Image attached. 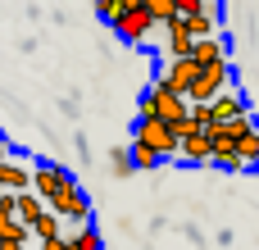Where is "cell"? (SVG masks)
Listing matches in <instances>:
<instances>
[{"label":"cell","mask_w":259,"mask_h":250,"mask_svg":"<svg viewBox=\"0 0 259 250\" xmlns=\"http://www.w3.org/2000/svg\"><path fill=\"white\" fill-rule=\"evenodd\" d=\"M223 87H232V64H228V59H214V64H205V68H200V77L191 82L187 100H191V105H209Z\"/></svg>","instance_id":"obj_1"},{"label":"cell","mask_w":259,"mask_h":250,"mask_svg":"<svg viewBox=\"0 0 259 250\" xmlns=\"http://www.w3.org/2000/svg\"><path fill=\"white\" fill-rule=\"evenodd\" d=\"M109 27L118 32V41H132V46H141V41L150 36V27H155V14H150L146 5H123V14H118Z\"/></svg>","instance_id":"obj_2"},{"label":"cell","mask_w":259,"mask_h":250,"mask_svg":"<svg viewBox=\"0 0 259 250\" xmlns=\"http://www.w3.org/2000/svg\"><path fill=\"white\" fill-rule=\"evenodd\" d=\"M209 146H214V159L209 164H219L228 173H241L246 169L241 155H237V128L232 123H209Z\"/></svg>","instance_id":"obj_3"},{"label":"cell","mask_w":259,"mask_h":250,"mask_svg":"<svg viewBox=\"0 0 259 250\" xmlns=\"http://www.w3.org/2000/svg\"><path fill=\"white\" fill-rule=\"evenodd\" d=\"M50 210L59 214V219H68V223H87L91 219V200H87V191L68 178L59 191H55V200H50Z\"/></svg>","instance_id":"obj_4"},{"label":"cell","mask_w":259,"mask_h":250,"mask_svg":"<svg viewBox=\"0 0 259 250\" xmlns=\"http://www.w3.org/2000/svg\"><path fill=\"white\" fill-rule=\"evenodd\" d=\"M137 137L146 146H155L164 159H178V132H173L168 118H137Z\"/></svg>","instance_id":"obj_5"},{"label":"cell","mask_w":259,"mask_h":250,"mask_svg":"<svg viewBox=\"0 0 259 250\" xmlns=\"http://www.w3.org/2000/svg\"><path fill=\"white\" fill-rule=\"evenodd\" d=\"M146 96L155 100V118H168V123H173V118H182V114H191V100H187L182 91H173V87H168L164 77H155Z\"/></svg>","instance_id":"obj_6"},{"label":"cell","mask_w":259,"mask_h":250,"mask_svg":"<svg viewBox=\"0 0 259 250\" xmlns=\"http://www.w3.org/2000/svg\"><path fill=\"white\" fill-rule=\"evenodd\" d=\"M159 77H164L173 91H182V96H187V91H191V82L200 77V59H196V55H178V59H168V64L159 68Z\"/></svg>","instance_id":"obj_7"},{"label":"cell","mask_w":259,"mask_h":250,"mask_svg":"<svg viewBox=\"0 0 259 250\" xmlns=\"http://www.w3.org/2000/svg\"><path fill=\"white\" fill-rule=\"evenodd\" d=\"M164 36H168V46H164V50H168V59H178V55H191V50H196V32H191V23H187L182 14L164 23Z\"/></svg>","instance_id":"obj_8"},{"label":"cell","mask_w":259,"mask_h":250,"mask_svg":"<svg viewBox=\"0 0 259 250\" xmlns=\"http://www.w3.org/2000/svg\"><path fill=\"white\" fill-rule=\"evenodd\" d=\"M64 182H68V173H64L59 164H32V191H36L46 205L55 200V191H59Z\"/></svg>","instance_id":"obj_9"},{"label":"cell","mask_w":259,"mask_h":250,"mask_svg":"<svg viewBox=\"0 0 259 250\" xmlns=\"http://www.w3.org/2000/svg\"><path fill=\"white\" fill-rule=\"evenodd\" d=\"M178 159H182V164H209V159H214V146H209V128H200V132L182 137V141H178Z\"/></svg>","instance_id":"obj_10"},{"label":"cell","mask_w":259,"mask_h":250,"mask_svg":"<svg viewBox=\"0 0 259 250\" xmlns=\"http://www.w3.org/2000/svg\"><path fill=\"white\" fill-rule=\"evenodd\" d=\"M209 109H214V123H228V118H237V114H246V100H241V91H232V87H223L214 100H209Z\"/></svg>","instance_id":"obj_11"},{"label":"cell","mask_w":259,"mask_h":250,"mask_svg":"<svg viewBox=\"0 0 259 250\" xmlns=\"http://www.w3.org/2000/svg\"><path fill=\"white\" fill-rule=\"evenodd\" d=\"M32 187V169L14 164V159H0V191H27Z\"/></svg>","instance_id":"obj_12"},{"label":"cell","mask_w":259,"mask_h":250,"mask_svg":"<svg viewBox=\"0 0 259 250\" xmlns=\"http://www.w3.org/2000/svg\"><path fill=\"white\" fill-rule=\"evenodd\" d=\"M196 59H200V68L205 64H214V59H228V41L223 36H196V50H191Z\"/></svg>","instance_id":"obj_13"},{"label":"cell","mask_w":259,"mask_h":250,"mask_svg":"<svg viewBox=\"0 0 259 250\" xmlns=\"http://www.w3.org/2000/svg\"><path fill=\"white\" fill-rule=\"evenodd\" d=\"M237 155H241L246 169H255V164H259V128H246V132L237 137Z\"/></svg>","instance_id":"obj_14"},{"label":"cell","mask_w":259,"mask_h":250,"mask_svg":"<svg viewBox=\"0 0 259 250\" xmlns=\"http://www.w3.org/2000/svg\"><path fill=\"white\" fill-rule=\"evenodd\" d=\"M127 150H132V164H137V169H159V164H164V155H159L155 146H146L141 137H132Z\"/></svg>","instance_id":"obj_15"},{"label":"cell","mask_w":259,"mask_h":250,"mask_svg":"<svg viewBox=\"0 0 259 250\" xmlns=\"http://www.w3.org/2000/svg\"><path fill=\"white\" fill-rule=\"evenodd\" d=\"M59 232H64V219H59L55 210H41V214H36V223H32V237H36V241H46V237H59Z\"/></svg>","instance_id":"obj_16"},{"label":"cell","mask_w":259,"mask_h":250,"mask_svg":"<svg viewBox=\"0 0 259 250\" xmlns=\"http://www.w3.org/2000/svg\"><path fill=\"white\" fill-rule=\"evenodd\" d=\"M41 210H46V200H41V196H36L32 187H27V191H18V219H23L27 228L36 223V214H41Z\"/></svg>","instance_id":"obj_17"},{"label":"cell","mask_w":259,"mask_h":250,"mask_svg":"<svg viewBox=\"0 0 259 250\" xmlns=\"http://www.w3.org/2000/svg\"><path fill=\"white\" fill-rule=\"evenodd\" d=\"M68 241H73V250H105V241H100V232H96V223H91V219H87Z\"/></svg>","instance_id":"obj_18"},{"label":"cell","mask_w":259,"mask_h":250,"mask_svg":"<svg viewBox=\"0 0 259 250\" xmlns=\"http://www.w3.org/2000/svg\"><path fill=\"white\" fill-rule=\"evenodd\" d=\"M146 9L155 14V23H159V27H164L168 18H178V5H173V0H146Z\"/></svg>","instance_id":"obj_19"},{"label":"cell","mask_w":259,"mask_h":250,"mask_svg":"<svg viewBox=\"0 0 259 250\" xmlns=\"http://www.w3.org/2000/svg\"><path fill=\"white\" fill-rule=\"evenodd\" d=\"M91 5H96V14H100L105 23H114V18L123 14V0H91Z\"/></svg>","instance_id":"obj_20"},{"label":"cell","mask_w":259,"mask_h":250,"mask_svg":"<svg viewBox=\"0 0 259 250\" xmlns=\"http://www.w3.org/2000/svg\"><path fill=\"white\" fill-rule=\"evenodd\" d=\"M132 169H137V164H132V150H114V173H123V178H127Z\"/></svg>","instance_id":"obj_21"},{"label":"cell","mask_w":259,"mask_h":250,"mask_svg":"<svg viewBox=\"0 0 259 250\" xmlns=\"http://www.w3.org/2000/svg\"><path fill=\"white\" fill-rule=\"evenodd\" d=\"M41 250H73V241L59 232V237H46V241H41Z\"/></svg>","instance_id":"obj_22"},{"label":"cell","mask_w":259,"mask_h":250,"mask_svg":"<svg viewBox=\"0 0 259 250\" xmlns=\"http://www.w3.org/2000/svg\"><path fill=\"white\" fill-rule=\"evenodd\" d=\"M0 250H27V241H18V237H0Z\"/></svg>","instance_id":"obj_23"},{"label":"cell","mask_w":259,"mask_h":250,"mask_svg":"<svg viewBox=\"0 0 259 250\" xmlns=\"http://www.w3.org/2000/svg\"><path fill=\"white\" fill-rule=\"evenodd\" d=\"M0 159H9V146H5V141H0Z\"/></svg>","instance_id":"obj_24"}]
</instances>
